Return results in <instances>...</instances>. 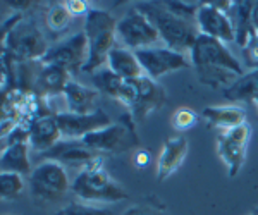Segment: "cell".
<instances>
[{
  "instance_id": "obj_1",
  "label": "cell",
  "mask_w": 258,
  "mask_h": 215,
  "mask_svg": "<svg viewBox=\"0 0 258 215\" xmlns=\"http://www.w3.org/2000/svg\"><path fill=\"white\" fill-rule=\"evenodd\" d=\"M2 53L14 62H35L47 55L50 47L43 33L33 21H24L23 14H16L4 24Z\"/></svg>"
},
{
  "instance_id": "obj_2",
  "label": "cell",
  "mask_w": 258,
  "mask_h": 215,
  "mask_svg": "<svg viewBox=\"0 0 258 215\" xmlns=\"http://www.w3.org/2000/svg\"><path fill=\"white\" fill-rule=\"evenodd\" d=\"M136 7L155 24L160 40L167 45V48L179 53H184L186 50L191 52L200 36L197 21L179 18L160 2H145Z\"/></svg>"
},
{
  "instance_id": "obj_3",
  "label": "cell",
  "mask_w": 258,
  "mask_h": 215,
  "mask_svg": "<svg viewBox=\"0 0 258 215\" xmlns=\"http://www.w3.org/2000/svg\"><path fill=\"white\" fill-rule=\"evenodd\" d=\"M85 35L90 45V59L83 73H97L103 64H107L109 53L115 48L117 21L107 11L90 9L85 16Z\"/></svg>"
},
{
  "instance_id": "obj_4",
  "label": "cell",
  "mask_w": 258,
  "mask_h": 215,
  "mask_svg": "<svg viewBox=\"0 0 258 215\" xmlns=\"http://www.w3.org/2000/svg\"><path fill=\"white\" fill-rule=\"evenodd\" d=\"M165 98L167 95L159 83L148 76H140L136 80H124L117 102L126 107L136 122H140L162 109L165 105Z\"/></svg>"
},
{
  "instance_id": "obj_5",
  "label": "cell",
  "mask_w": 258,
  "mask_h": 215,
  "mask_svg": "<svg viewBox=\"0 0 258 215\" xmlns=\"http://www.w3.org/2000/svg\"><path fill=\"white\" fill-rule=\"evenodd\" d=\"M71 191L81 201L90 203H119L127 198L126 189L115 183L103 167L80 171L71 184Z\"/></svg>"
},
{
  "instance_id": "obj_6",
  "label": "cell",
  "mask_w": 258,
  "mask_h": 215,
  "mask_svg": "<svg viewBox=\"0 0 258 215\" xmlns=\"http://www.w3.org/2000/svg\"><path fill=\"white\" fill-rule=\"evenodd\" d=\"M135 126L136 121L133 119V115L126 114L124 117H120L119 122H114L103 129L85 136L81 141L100 155H117L131 152L133 148L138 147V134H136Z\"/></svg>"
},
{
  "instance_id": "obj_7",
  "label": "cell",
  "mask_w": 258,
  "mask_h": 215,
  "mask_svg": "<svg viewBox=\"0 0 258 215\" xmlns=\"http://www.w3.org/2000/svg\"><path fill=\"white\" fill-rule=\"evenodd\" d=\"M71 181L66 167L53 160H43L30 174L31 195L40 201H57L71 189Z\"/></svg>"
},
{
  "instance_id": "obj_8",
  "label": "cell",
  "mask_w": 258,
  "mask_h": 215,
  "mask_svg": "<svg viewBox=\"0 0 258 215\" xmlns=\"http://www.w3.org/2000/svg\"><path fill=\"white\" fill-rule=\"evenodd\" d=\"M189 62L195 69L219 67L229 69V71L236 73L238 76L244 74L243 65L232 55V52L226 47V43L205 35H200L197 41H195L193 48L189 52Z\"/></svg>"
},
{
  "instance_id": "obj_9",
  "label": "cell",
  "mask_w": 258,
  "mask_h": 215,
  "mask_svg": "<svg viewBox=\"0 0 258 215\" xmlns=\"http://www.w3.org/2000/svg\"><path fill=\"white\" fill-rule=\"evenodd\" d=\"M117 36L133 52L152 48L160 40L155 24L141 12L138 7L131 9L122 19L117 21Z\"/></svg>"
},
{
  "instance_id": "obj_10",
  "label": "cell",
  "mask_w": 258,
  "mask_h": 215,
  "mask_svg": "<svg viewBox=\"0 0 258 215\" xmlns=\"http://www.w3.org/2000/svg\"><path fill=\"white\" fill-rule=\"evenodd\" d=\"M90 59V45L85 31H80L76 35L69 36L62 43L50 47L47 55L41 59V64H53L66 69L69 74L83 73L85 65Z\"/></svg>"
},
{
  "instance_id": "obj_11",
  "label": "cell",
  "mask_w": 258,
  "mask_h": 215,
  "mask_svg": "<svg viewBox=\"0 0 258 215\" xmlns=\"http://www.w3.org/2000/svg\"><path fill=\"white\" fill-rule=\"evenodd\" d=\"M249 138H251V126L248 122L226 129L219 134L217 152L222 162L226 164L229 177H236L243 169Z\"/></svg>"
},
{
  "instance_id": "obj_12",
  "label": "cell",
  "mask_w": 258,
  "mask_h": 215,
  "mask_svg": "<svg viewBox=\"0 0 258 215\" xmlns=\"http://www.w3.org/2000/svg\"><path fill=\"white\" fill-rule=\"evenodd\" d=\"M138 57L141 67H143L145 76L150 80L157 81L165 74L181 71L191 65V62L184 53L174 52L170 48H143V50L135 52Z\"/></svg>"
},
{
  "instance_id": "obj_13",
  "label": "cell",
  "mask_w": 258,
  "mask_h": 215,
  "mask_svg": "<svg viewBox=\"0 0 258 215\" xmlns=\"http://www.w3.org/2000/svg\"><path fill=\"white\" fill-rule=\"evenodd\" d=\"M43 160H53L66 165H74V167L91 169V167H102L103 160L102 155L93 152L86 147L81 139H66V141L57 143L52 150L45 152Z\"/></svg>"
},
{
  "instance_id": "obj_14",
  "label": "cell",
  "mask_w": 258,
  "mask_h": 215,
  "mask_svg": "<svg viewBox=\"0 0 258 215\" xmlns=\"http://www.w3.org/2000/svg\"><path fill=\"white\" fill-rule=\"evenodd\" d=\"M195 21H197L200 35L212 36L215 40H220L222 43L236 41V28L229 14L219 11L210 2L200 4Z\"/></svg>"
},
{
  "instance_id": "obj_15",
  "label": "cell",
  "mask_w": 258,
  "mask_h": 215,
  "mask_svg": "<svg viewBox=\"0 0 258 215\" xmlns=\"http://www.w3.org/2000/svg\"><path fill=\"white\" fill-rule=\"evenodd\" d=\"M57 122H59L62 138L66 139H83L85 136L103 129V127L112 124L109 114H105V110L102 109L88 115L59 112L57 114Z\"/></svg>"
},
{
  "instance_id": "obj_16",
  "label": "cell",
  "mask_w": 258,
  "mask_h": 215,
  "mask_svg": "<svg viewBox=\"0 0 258 215\" xmlns=\"http://www.w3.org/2000/svg\"><path fill=\"white\" fill-rule=\"evenodd\" d=\"M28 131H30V145L41 154L52 150L57 143H60L62 138L55 114L33 119L30 126H28Z\"/></svg>"
},
{
  "instance_id": "obj_17",
  "label": "cell",
  "mask_w": 258,
  "mask_h": 215,
  "mask_svg": "<svg viewBox=\"0 0 258 215\" xmlns=\"http://www.w3.org/2000/svg\"><path fill=\"white\" fill-rule=\"evenodd\" d=\"M188 155V139L182 134L167 138L157 160V179L164 181L177 171Z\"/></svg>"
},
{
  "instance_id": "obj_18",
  "label": "cell",
  "mask_w": 258,
  "mask_h": 215,
  "mask_svg": "<svg viewBox=\"0 0 258 215\" xmlns=\"http://www.w3.org/2000/svg\"><path fill=\"white\" fill-rule=\"evenodd\" d=\"M64 100L68 110L66 112L78 114V115H88L98 110L97 100L100 97V92L97 88H90V86L80 85V83L71 80L64 90Z\"/></svg>"
},
{
  "instance_id": "obj_19",
  "label": "cell",
  "mask_w": 258,
  "mask_h": 215,
  "mask_svg": "<svg viewBox=\"0 0 258 215\" xmlns=\"http://www.w3.org/2000/svg\"><path fill=\"white\" fill-rule=\"evenodd\" d=\"M71 81V74L66 69L53 64H41L38 76H36V92L45 98L64 95V90Z\"/></svg>"
},
{
  "instance_id": "obj_20",
  "label": "cell",
  "mask_w": 258,
  "mask_h": 215,
  "mask_svg": "<svg viewBox=\"0 0 258 215\" xmlns=\"http://www.w3.org/2000/svg\"><path fill=\"white\" fill-rule=\"evenodd\" d=\"M107 67L114 74H117L119 78H122V80H136L140 76H145L138 57H136V53L133 50H129V48L115 47L109 53Z\"/></svg>"
},
{
  "instance_id": "obj_21",
  "label": "cell",
  "mask_w": 258,
  "mask_h": 215,
  "mask_svg": "<svg viewBox=\"0 0 258 215\" xmlns=\"http://www.w3.org/2000/svg\"><path fill=\"white\" fill-rule=\"evenodd\" d=\"M202 115L212 127L226 131L231 127L241 126L246 121V112L236 105H212L202 110Z\"/></svg>"
},
{
  "instance_id": "obj_22",
  "label": "cell",
  "mask_w": 258,
  "mask_h": 215,
  "mask_svg": "<svg viewBox=\"0 0 258 215\" xmlns=\"http://www.w3.org/2000/svg\"><path fill=\"white\" fill-rule=\"evenodd\" d=\"M28 152H30V143H16L2 148V157H0L2 172H16L21 176L31 174L33 169Z\"/></svg>"
},
{
  "instance_id": "obj_23",
  "label": "cell",
  "mask_w": 258,
  "mask_h": 215,
  "mask_svg": "<svg viewBox=\"0 0 258 215\" xmlns=\"http://www.w3.org/2000/svg\"><path fill=\"white\" fill-rule=\"evenodd\" d=\"M224 97L231 102H255L258 98V71L239 76L227 90H224Z\"/></svg>"
},
{
  "instance_id": "obj_24",
  "label": "cell",
  "mask_w": 258,
  "mask_h": 215,
  "mask_svg": "<svg viewBox=\"0 0 258 215\" xmlns=\"http://www.w3.org/2000/svg\"><path fill=\"white\" fill-rule=\"evenodd\" d=\"M253 7H255V2H234V16H236V43L239 45L241 48H244L248 45V41L256 35L255 28H253V21H251V14H253Z\"/></svg>"
},
{
  "instance_id": "obj_25",
  "label": "cell",
  "mask_w": 258,
  "mask_h": 215,
  "mask_svg": "<svg viewBox=\"0 0 258 215\" xmlns=\"http://www.w3.org/2000/svg\"><path fill=\"white\" fill-rule=\"evenodd\" d=\"M91 83H93V86L100 93L109 95V97L114 98V100H119L120 92H122V86H124L122 78H119L117 74H114L109 67L95 73L93 78H91Z\"/></svg>"
},
{
  "instance_id": "obj_26",
  "label": "cell",
  "mask_w": 258,
  "mask_h": 215,
  "mask_svg": "<svg viewBox=\"0 0 258 215\" xmlns=\"http://www.w3.org/2000/svg\"><path fill=\"white\" fill-rule=\"evenodd\" d=\"M197 74H198V80L205 86H210V88H224V90H227L239 78L238 74L229 71V69H219V67H202L197 69Z\"/></svg>"
},
{
  "instance_id": "obj_27",
  "label": "cell",
  "mask_w": 258,
  "mask_h": 215,
  "mask_svg": "<svg viewBox=\"0 0 258 215\" xmlns=\"http://www.w3.org/2000/svg\"><path fill=\"white\" fill-rule=\"evenodd\" d=\"M24 189V179L16 172H0V193L4 200H14Z\"/></svg>"
},
{
  "instance_id": "obj_28",
  "label": "cell",
  "mask_w": 258,
  "mask_h": 215,
  "mask_svg": "<svg viewBox=\"0 0 258 215\" xmlns=\"http://www.w3.org/2000/svg\"><path fill=\"white\" fill-rule=\"evenodd\" d=\"M45 19H47V26L52 31H64L71 24L73 14L69 12L66 4H55V6H52L48 9Z\"/></svg>"
},
{
  "instance_id": "obj_29",
  "label": "cell",
  "mask_w": 258,
  "mask_h": 215,
  "mask_svg": "<svg viewBox=\"0 0 258 215\" xmlns=\"http://www.w3.org/2000/svg\"><path fill=\"white\" fill-rule=\"evenodd\" d=\"M170 122H172V127H176L177 131L191 129L198 122V114L189 107H179V109L174 110Z\"/></svg>"
},
{
  "instance_id": "obj_30",
  "label": "cell",
  "mask_w": 258,
  "mask_h": 215,
  "mask_svg": "<svg viewBox=\"0 0 258 215\" xmlns=\"http://www.w3.org/2000/svg\"><path fill=\"white\" fill-rule=\"evenodd\" d=\"M53 215H112V212L105 208H98V206H93V205L73 201V203L66 205L64 208L57 210Z\"/></svg>"
},
{
  "instance_id": "obj_31",
  "label": "cell",
  "mask_w": 258,
  "mask_h": 215,
  "mask_svg": "<svg viewBox=\"0 0 258 215\" xmlns=\"http://www.w3.org/2000/svg\"><path fill=\"white\" fill-rule=\"evenodd\" d=\"M243 57L248 67H251V71H258V35L253 36L243 48Z\"/></svg>"
},
{
  "instance_id": "obj_32",
  "label": "cell",
  "mask_w": 258,
  "mask_h": 215,
  "mask_svg": "<svg viewBox=\"0 0 258 215\" xmlns=\"http://www.w3.org/2000/svg\"><path fill=\"white\" fill-rule=\"evenodd\" d=\"M122 215H169L165 210H160V208H155L152 205H133L124 212Z\"/></svg>"
},
{
  "instance_id": "obj_33",
  "label": "cell",
  "mask_w": 258,
  "mask_h": 215,
  "mask_svg": "<svg viewBox=\"0 0 258 215\" xmlns=\"http://www.w3.org/2000/svg\"><path fill=\"white\" fill-rule=\"evenodd\" d=\"M68 6L69 12L73 16H80V14H88V11H86V2H80V0H71V2L66 4Z\"/></svg>"
},
{
  "instance_id": "obj_34",
  "label": "cell",
  "mask_w": 258,
  "mask_h": 215,
  "mask_svg": "<svg viewBox=\"0 0 258 215\" xmlns=\"http://www.w3.org/2000/svg\"><path fill=\"white\" fill-rule=\"evenodd\" d=\"M148 160H150L148 152H145V150L136 152V155H135V164L138 165V167H145V165L148 164Z\"/></svg>"
},
{
  "instance_id": "obj_35",
  "label": "cell",
  "mask_w": 258,
  "mask_h": 215,
  "mask_svg": "<svg viewBox=\"0 0 258 215\" xmlns=\"http://www.w3.org/2000/svg\"><path fill=\"white\" fill-rule=\"evenodd\" d=\"M251 21H253V28H255L256 35H258V2H255V7H253Z\"/></svg>"
},
{
  "instance_id": "obj_36",
  "label": "cell",
  "mask_w": 258,
  "mask_h": 215,
  "mask_svg": "<svg viewBox=\"0 0 258 215\" xmlns=\"http://www.w3.org/2000/svg\"><path fill=\"white\" fill-rule=\"evenodd\" d=\"M251 215H258V208H255V212H253Z\"/></svg>"
},
{
  "instance_id": "obj_37",
  "label": "cell",
  "mask_w": 258,
  "mask_h": 215,
  "mask_svg": "<svg viewBox=\"0 0 258 215\" xmlns=\"http://www.w3.org/2000/svg\"><path fill=\"white\" fill-rule=\"evenodd\" d=\"M255 105H256V110H258V98H256V100H255Z\"/></svg>"
}]
</instances>
